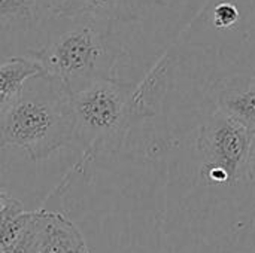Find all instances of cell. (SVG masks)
Instances as JSON below:
<instances>
[{
	"mask_svg": "<svg viewBox=\"0 0 255 253\" xmlns=\"http://www.w3.org/2000/svg\"><path fill=\"white\" fill-rule=\"evenodd\" d=\"M31 253H90L79 228L61 213L39 210Z\"/></svg>",
	"mask_w": 255,
	"mask_h": 253,
	"instance_id": "obj_6",
	"label": "cell"
},
{
	"mask_svg": "<svg viewBox=\"0 0 255 253\" xmlns=\"http://www.w3.org/2000/svg\"><path fill=\"white\" fill-rule=\"evenodd\" d=\"M239 19V10L232 3H220L214 9V24L218 28H227L236 24Z\"/></svg>",
	"mask_w": 255,
	"mask_h": 253,
	"instance_id": "obj_10",
	"label": "cell"
},
{
	"mask_svg": "<svg viewBox=\"0 0 255 253\" xmlns=\"http://www.w3.org/2000/svg\"><path fill=\"white\" fill-rule=\"evenodd\" d=\"M115 25L90 15L52 12L31 58L75 95L96 82L117 79L121 42Z\"/></svg>",
	"mask_w": 255,
	"mask_h": 253,
	"instance_id": "obj_1",
	"label": "cell"
},
{
	"mask_svg": "<svg viewBox=\"0 0 255 253\" xmlns=\"http://www.w3.org/2000/svg\"><path fill=\"white\" fill-rule=\"evenodd\" d=\"M10 101H12V98H9V97L3 95V94L0 92V113L6 109V106H7Z\"/></svg>",
	"mask_w": 255,
	"mask_h": 253,
	"instance_id": "obj_13",
	"label": "cell"
},
{
	"mask_svg": "<svg viewBox=\"0 0 255 253\" xmlns=\"http://www.w3.org/2000/svg\"><path fill=\"white\" fill-rule=\"evenodd\" d=\"M136 0H63L57 13L90 15L111 22L134 16Z\"/></svg>",
	"mask_w": 255,
	"mask_h": 253,
	"instance_id": "obj_8",
	"label": "cell"
},
{
	"mask_svg": "<svg viewBox=\"0 0 255 253\" xmlns=\"http://www.w3.org/2000/svg\"><path fill=\"white\" fill-rule=\"evenodd\" d=\"M4 197H6V195H4Z\"/></svg>",
	"mask_w": 255,
	"mask_h": 253,
	"instance_id": "obj_14",
	"label": "cell"
},
{
	"mask_svg": "<svg viewBox=\"0 0 255 253\" xmlns=\"http://www.w3.org/2000/svg\"><path fill=\"white\" fill-rule=\"evenodd\" d=\"M40 73H43L40 64L30 57L3 58L0 61V92L13 98L30 78Z\"/></svg>",
	"mask_w": 255,
	"mask_h": 253,
	"instance_id": "obj_9",
	"label": "cell"
},
{
	"mask_svg": "<svg viewBox=\"0 0 255 253\" xmlns=\"http://www.w3.org/2000/svg\"><path fill=\"white\" fill-rule=\"evenodd\" d=\"M218 110L255 133V78L227 85L218 95Z\"/></svg>",
	"mask_w": 255,
	"mask_h": 253,
	"instance_id": "obj_7",
	"label": "cell"
},
{
	"mask_svg": "<svg viewBox=\"0 0 255 253\" xmlns=\"http://www.w3.org/2000/svg\"><path fill=\"white\" fill-rule=\"evenodd\" d=\"M134 89L118 79L100 81L72 95L75 143L85 158L117 151L136 113Z\"/></svg>",
	"mask_w": 255,
	"mask_h": 253,
	"instance_id": "obj_3",
	"label": "cell"
},
{
	"mask_svg": "<svg viewBox=\"0 0 255 253\" xmlns=\"http://www.w3.org/2000/svg\"><path fill=\"white\" fill-rule=\"evenodd\" d=\"M248 179L255 180V133L251 140V148H250V158H248Z\"/></svg>",
	"mask_w": 255,
	"mask_h": 253,
	"instance_id": "obj_11",
	"label": "cell"
},
{
	"mask_svg": "<svg viewBox=\"0 0 255 253\" xmlns=\"http://www.w3.org/2000/svg\"><path fill=\"white\" fill-rule=\"evenodd\" d=\"M51 13L45 0H0V52L19 49L31 58Z\"/></svg>",
	"mask_w": 255,
	"mask_h": 253,
	"instance_id": "obj_5",
	"label": "cell"
},
{
	"mask_svg": "<svg viewBox=\"0 0 255 253\" xmlns=\"http://www.w3.org/2000/svg\"><path fill=\"white\" fill-rule=\"evenodd\" d=\"M254 133L221 110L214 112L200 127L197 151L202 176L209 185L233 186L248 179V158Z\"/></svg>",
	"mask_w": 255,
	"mask_h": 253,
	"instance_id": "obj_4",
	"label": "cell"
},
{
	"mask_svg": "<svg viewBox=\"0 0 255 253\" xmlns=\"http://www.w3.org/2000/svg\"><path fill=\"white\" fill-rule=\"evenodd\" d=\"M72 143V95L45 73L30 78L0 113V149L16 148L37 161Z\"/></svg>",
	"mask_w": 255,
	"mask_h": 253,
	"instance_id": "obj_2",
	"label": "cell"
},
{
	"mask_svg": "<svg viewBox=\"0 0 255 253\" xmlns=\"http://www.w3.org/2000/svg\"><path fill=\"white\" fill-rule=\"evenodd\" d=\"M61 1H63V0H45L46 6H48L52 12H57V10H58V7H60Z\"/></svg>",
	"mask_w": 255,
	"mask_h": 253,
	"instance_id": "obj_12",
	"label": "cell"
}]
</instances>
